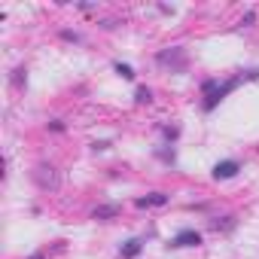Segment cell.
<instances>
[{
  "label": "cell",
  "instance_id": "1",
  "mask_svg": "<svg viewBox=\"0 0 259 259\" xmlns=\"http://www.w3.org/2000/svg\"><path fill=\"white\" fill-rule=\"evenodd\" d=\"M250 79H259V67H253V70H241V73H235V76H229V79H220V85L201 101V110H204V113H213V110H217V107H220V104L238 89V85H244V82H250Z\"/></svg>",
  "mask_w": 259,
  "mask_h": 259
},
{
  "label": "cell",
  "instance_id": "6",
  "mask_svg": "<svg viewBox=\"0 0 259 259\" xmlns=\"http://www.w3.org/2000/svg\"><path fill=\"white\" fill-rule=\"evenodd\" d=\"M168 201H171L168 192H150V195H141L135 204H138V207H165Z\"/></svg>",
  "mask_w": 259,
  "mask_h": 259
},
{
  "label": "cell",
  "instance_id": "5",
  "mask_svg": "<svg viewBox=\"0 0 259 259\" xmlns=\"http://www.w3.org/2000/svg\"><path fill=\"white\" fill-rule=\"evenodd\" d=\"M238 171H241V162L238 159H223V162L213 165L210 177L213 180H232V177H238Z\"/></svg>",
  "mask_w": 259,
  "mask_h": 259
},
{
  "label": "cell",
  "instance_id": "9",
  "mask_svg": "<svg viewBox=\"0 0 259 259\" xmlns=\"http://www.w3.org/2000/svg\"><path fill=\"white\" fill-rule=\"evenodd\" d=\"M210 229L229 232V229H235V217H232V213H229V217H217V220H210Z\"/></svg>",
  "mask_w": 259,
  "mask_h": 259
},
{
  "label": "cell",
  "instance_id": "8",
  "mask_svg": "<svg viewBox=\"0 0 259 259\" xmlns=\"http://www.w3.org/2000/svg\"><path fill=\"white\" fill-rule=\"evenodd\" d=\"M119 204L116 201H110V204H98L95 210H92V220H98V223H107V220H113V217H119Z\"/></svg>",
  "mask_w": 259,
  "mask_h": 259
},
{
  "label": "cell",
  "instance_id": "7",
  "mask_svg": "<svg viewBox=\"0 0 259 259\" xmlns=\"http://www.w3.org/2000/svg\"><path fill=\"white\" fill-rule=\"evenodd\" d=\"M144 244H147L144 238H128V241L119 247V256H122V259H135V256H141Z\"/></svg>",
  "mask_w": 259,
  "mask_h": 259
},
{
  "label": "cell",
  "instance_id": "20",
  "mask_svg": "<svg viewBox=\"0 0 259 259\" xmlns=\"http://www.w3.org/2000/svg\"><path fill=\"white\" fill-rule=\"evenodd\" d=\"M28 259H43V253H34V256H28Z\"/></svg>",
  "mask_w": 259,
  "mask_h": 259
},
{
  "label": "cell",
  "instance_id": "4",
  "mask_svg": "<svg viewBox=\"0 0 259 259\" xmlns=\"http://www.w3.org/2000/svg\"><path fill=\"white\" fill-rule=\"evenodd\" d=\"M201 244V232L195 229H180L171 241H168V250H183V247H198Z\"/></svg>",
  "mask_w": 259,
  "mask_h": 259
},
{
  "label": "cell",
  "instance_id": "13",
  "mask_svg": "<svg viewBox=\"0 0 259 259\" xmlns=\"http://www.w3.org/2000/svg\"><path fill=\"white\" fill-rule=\"evenodd\" d=\"M217 85H220V76H210V79H204V82H201V98H207V95H210Z\"/></svg>",
  "mask_w": 259,
  "mask_h": 259
},
{
  "label": "cell",
  "instance_id": "18",
  "mask_svg": "<svg viewBox=\"0 0 259 259\" xmlns=\"http://www.w3.org/2000/svg\"><path fill=\"white\" fill-rule=\"evenodd\" d=\"M116 25H119V22H113V19H107V22H101V28H107V31H113Z\"/></svg>",
  "mask_w": 259,
  "mask_h": 259
},
{
  "label": "cell",
  "instance_id": "14",
  "mask_svg": "<svg viewBox=\"0 0 259 259\" xmlns=\"http://www.w3.org/2000/svg\"><path fill=\"white\" fill-rule=\"evenodd\" d=\"M13 82H16V85L28 82V70H25V67H16V70H13Z\"/></svg>",
  "mask_w": 259,
  "mask_h": 259
},
{
  "label": "cell",
  "instance_id": "16",
  "mask_svg": "<svg viewBox=\"0 0 259 259\" xmlns=\"http://www.w3.org/2000/svg\"><path fill=\"white\" fill-rule=\"evenodd\" d=\"M49 132H64V122H61V119H52V122H49Z\"/></svg>",
  "mask_w": 259,
  "mask_h": 259
},
{
  "label": "cell",
  "instance_id": "3",
  "mask_svg": "<svg viewBox=\"0 0 259 259\" xmlns=\"http://www.w3.org/2000/svg\"><path fill=\"white\" fill-rule=\"evenodd\" d=\"M34 180H37V186H40L43 192H55V189L61 186V177H58V171H55L52 165H40V168L34 171Z\"/></svg>",
  "mask_w": 259,
  "mask_h": 259
},
{
  "label": "cell",
  "instance_id": "2",
  "mask_svg": "<svg viewBox=\"0 0 259 259\" xmlns=\"http://www.w3.org/2000/svg\"><path fill=\"white\" fill-rule=\"evenodd\" d=\"M156 64L165 67V70H171V73H183V70L189 67V61H186V49H183V46L159 49V52H156Z\"/></svg>",
  "mask_w": 259,
  "mask_h": 259
},
{
  "label": "cell",
  "instance_id": "10",
  "mask_svg": "<svg viewBox=\"0 0 259 259\" xmlns=\"http://www.w3.org/2000/svg\"><path fill=\"white\" fill-rule=\"evenodd\" d=\"M113 70H116L122 79H135V76H138V73H135V67H132V64H125V61H116V64H113Z\"/></svg>",
  "mask_w": 259,
  "mask_h": 259
},
{
  "label": "cell",
  "instance_id": "15",
  "mask_svg": "<svg viewBox=\"0 0 259 259\" xmlns=\"http://www.w3.org/2000/svg\"><path fill=\"white\" fill-rule=\"evenodd\" d=\"M61 40H67V43H82V37H79L76 31H61Z\"/></svg>",
  "mask_w": 259,
  "mask_h": 259
},
{
  "label": "cell",
  "instance_id": "19",
  "mask_svg": "<svg viewBox=\"0 0 259 259\" xmlns=\"http://www.w3.org/2000/svg\"><path fill=\"white\" fill-rule=\"evenodd\" d=\"M110 147V141H98V144H92V150H107Z\"/></svg>",
  "mask_w": 259,
  "mask_h": 259
},
{
  "label": "cell",
  "instance_id": "11",
  "mask_svg": "<svg viewBox=\"0 0 259 259\" xmlns=\"http://www.w3.org/2000/svg\"><path fill=\"white\" fill-rule=\"evenodd\" d=\"M162 135H165L168 144H174V141L180 138V128H177V125H162Z\"/></svg>",
  "mask_w": 259,
  "mask_h": 259
},
{
  "label": "cell",
  "instance_id": "12",
  "mask_svg": "<svg viewBox=\"0 0 259 259\" xmlns=\"http://www.w3.org/2000/svg\"><path fill=\"white\" fill-rule=\"evenodd\" d=\"M135 101H138V104H150V101H153V89H147V85H141V89L135 92Z\"/></svg>",
  "mask_w": 259,
  "mask_h": 259
},
{
  "label": "cell",
  "instance_id": "17",
  "mask_svg": "<svg viewBox=\"0 0 259 259\" xmlns=\"http://www.w3.org/2000/svg\"><path fill=\"white\" fill-rule=\"evenodd\" d=\"M253 22H256V13H253V10H250V13H247V16H244V19H241V25H253Z\"/></svg>",
  "mask_w": 259,
  "mask_h": 259
}]
</instances>
